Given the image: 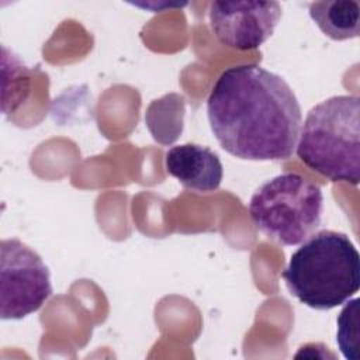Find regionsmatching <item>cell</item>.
<instances>
[{"label": "cell", "instance_id": "cell-5", "mask_svg": "<svg viewBox=\"0 0 360 360\" xmlns=\"http://www.w3.org/2000/svg\"><path fill=\"white\" fill-rule=\"evenodd\" d=\"M52 295L51 274L41 256L20 239L0 243V315L22 319Z\"/></svg>", "mask_w": 360, "mask_h": 360}, {"label": "cell", "instance_id": "cell-7", "mask_svg": "<svg viewBox=\"0 0 360 360\" xmlns=\"http://www.w3.org/2000/svg\"><path fill=\"white\" fill-rule=\"evenodd\" d=\"M165 166L170 176L193 193H212L219 188L224 177L219 156L198 143L170 148L165 155Z\"/></svg>", "mask_w": 360, "mask_h": 360}, {"label": "cell", "instance_id": "cell-8", "mask_svg": "<svg viewBox=\"0 0 360 360\" xmlns=\"http://www.w3.org/2000/svg\"><path fill=\"white\" fill-rule=\"evenodd\" d=\"M308 11L318 28L333 41L352 39L360 34V6L357 1H314L309 3Z\"/></svg>", "mask_w": 360, "mask_h": 360}, {"label": "cell", "instance_id": "cell-4", "mask_svg": "<svg viewBox=\"0 0 360 360\" xmlns=\"http://www.w3.org/2000/svg\"><path fill=\"white\" fill-rule=\"evenodd\" d=\"M322 212L321 187L294 172L267 180L249 201V215L257 229L285 246L308 239L319 228Z\"/></svg>", "mask_w": 360, "mask_h": 360}, {"label": "cell", "instance_id": "cell-2", "mask_svg": "<svg viewBox=\"0 0 360 360\" xmlns=\"http://www.w3.org/2000/svg\"><path fill=\"white\" fill-rule=\"evenodd\" d=\"M281 277L300 302L329 311L360 290V255L346 233L322 229L291 255Z\"/></svg>", "mask_w": 360, "mask_h": 360}, {"label": "cell", "instance_id": "cell-6", "mask_svg": "<svg viewBox=\"0 0 360 360\" xmlns=\"http://www.w3.org/2000/svg\"><path fill=\"white\" fill-rule=\"evenodd\" d=\"M208 17L211 31L222 45L250 51L273 35L281 6L278 1H212Z\"/></svg>", "mask_w": 360, "mask_h": 360}, {"label": "cell", "instance_id": "cell-1", "mask_svg": "<svg viewBox=\"0 0 360 360\" xmlns=\"http://www.w3.org/2000/svg\"><path fill=\"white\" fill-rule=\"evenodd\" d=\"M207 115L221 148L243 160L291 158L302 120L288 83L256 63L219 75L207 98Z\"/></svg>", "mask_w": 360, "mask_h": 360}, {"label": "cell", "instance_id": "cell-3", "mask_svg": "<svg viewBox=\"0 0 360 360\" xmlns=\"http://www.w3.org/2000/svg\"><path fill=\"white\" fill-rule=\"evenodd\" d=\"M297 156L330 181L360 180V98L333 96L312 107L300 129Z\"/></svg>", "mask_w": 360, "mask_h": 360}, {"label": "cell", "instance_id": "cell-9", "mask_svg": "<svg viewBox=\"0 0 360 360\" xmlns=\"http://www.w3.org/2000/svg\"><path fill=\"white\" fill-rule=\"evenodd\" d=\"M336 342L349 360H359V298L350 300L338 316Z\"/></svg>", "mask_w": 360, "mask_h": 360}]
</instances>
